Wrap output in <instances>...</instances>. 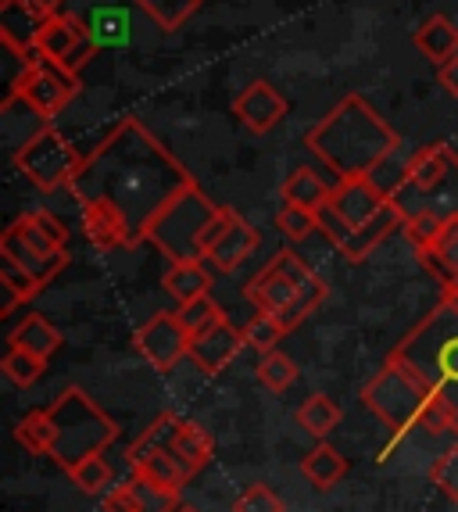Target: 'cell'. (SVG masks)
Segmentation results:
<instances>
[{
  "label": "cell",
  "instance_id": "obj_40",
  "mask_svg": "<svg viewBox=\"0 0 458 512\" xmlns=\"http://www.w3.org/2000/svg\"><path fill=\"white\" fill-rule=\"evenodd\" d=\"M43 366H47V362L36 359V355H29V351H22V348H11L8 355H4V362H0L4 376H8L15 387L36 384V380H40V373H43Z\"/></svg>",
  "mask_w": 458,
  "mask_h": 512
},
{
  "label": "cell",
  "instance_id": "obj_16",
  "mask_svg": "<svg viewBox=\"0 0 458 512\" xmlns=\"http://www.w3.org/2000/svg\"><path fill=\"white\" fill-rule=\"evenodd\" d=\"M233 115L244 122L251 133H269L272 126H280V119L287 115V101L272 83L258 79L233 101Z\"/></svg>",
  "mask_w": 458,
  "mask_h": 512
},
{
  "label": "cell",
  "instance_id": "obj_31",
  "mask_svg": "<svg viewBox=\"0 0 458 512\" xmlns=\"http://www.w3.org/2000/svg\"><path fill=\"white\" fill-rule=\"evenodd\" d=\"M176 455L187 462L194 473H201L215 455L212 434H208L201 423H190V419H187V423H183V430H179V437H176Z\"/></svg>",
  "mask_w": 458,
  "mask_h": 512
},
{
  "label": "cell",
  "instance_id": "obj_12",
  "mask_svg": "<svg viewBox=\"0 0 458 512\" xmlns=\"http://www.w3.org/2000/svg\"><path fill=\"white\" fill-rule=\"evenodd\" d=\"M244 330L229 323V319H219L215 326H208L204 333L190 337V355L187 359L201 369L204 376H219L229 362L237 359L240 351H244Z\"/></svg>",
  "mask_w": 458,
  "mask_h": 512
},
{
  "label": "cell",
  "instance_id": "obj_42",
  "mask_svg": "<svg viewBox=\"0 0 458 512\" xmlns=\"http://www.w3.org/2000/svg\"><path fill=\"white\" fill-rule=\"evenodd\" d=\"M72 484L83 491V495H101L104 487L111 484V466L101 459V455H90L86 462H79L76 470H68Z\"/></svg>",
  "mask_w": 458,
  "mask_h": 512
},
{
  "label": "cell",
  "instance_id": "obj_17",
  "mask_svg": "<svg viewBox=\"0 0 458 512\" xmlns=\"http://www.w3.org/2000/svg\"><path fill=\"white\" fill-rule=\"evenodd\" d=\"M405 219H408V212L398 205V201H391V205L383 208L380 215H376L373 222H365L362 230H355L351 233V240L340 248V255L348 258V262H365V258L373 255L376 248H380L383 240L391 237L394 230H405Z\"/></svg>",
  "mask_w": 458,
  "mask_h": 512
},
{
  "label": "cell",
  "instance_id": "obj_24",
  "mask_svg": "<svg viewBox=\"0 0 458 512\" xmlns=\"http://www.w3.org/2000/svg\"><path fill=\"white\" fill-rule=\"evenodd\" d=\"M301 473H305V480L312 487H319V491H330V487H337L340 480H344V473H348V459L333 448V444H315L312 452L301 459Z\"/></svg>",
  "mask_w": 458,
  "mask_h": 512
},
{
  "label": "cell",
  "instance_id": "obj_37",
  "mask_svg": "<svg viewBox=\"0 0 458 512\" xmlns=\"http://www.w3.org/2000/svg\"><path fill=\"white\" fill-rule=\"evenodd\" d=\"M129 491H133V502L140 512H176L179 509L176 491H165V487L151 484V480L133 477L129 480Z\"/></svg>",
  "mask_w": 458,
  "mask_h": 512
},
{
  "label": "cell",
  "instance_id": "obj_18",
  "mask_svg": "<svg viewBox=\"0 0 458 512\" xmlns=\"http://www.w3.org/2000/svg\"><path fill=\"white\" fill-rule=\"evenodd\" d=\"M129 466H133V477L151 480V484L165 487V491H176V495L183 491V487H187V480L194 477V470H190L187 462L179 459L176 448L136 455V459H129Z\"/></svg>",
  "mask_w": 458,
  "mask_h": 512
},
{
  "label": "cell",
  "instance_id": "obj_14",
  "mask_svg": "<svg viewBox=\"0 0 458 512\" xmlns=\"http://www.w3.org/2000/svg\"><path fill=\"white\" fill-rule=\"evenodd\" d=\"M451 180H458V154L448 144H426L408 158L405 190H419L430 197L448 190Z\"/></svg>",
  "mask_w": 458,
  "mask_h": 512
},
{
  "label": "cell",
  "instance_id": "obj_5",
  "mask_svg": "<svg viewBox=\"0 0 458 512\" xmlns=\"http://www.w3.org/2000/svg\"><path fill=\"white\" fill-rule=\"evenodd\" d=\"M244 294L258 312L280 316V323L287 326V333H290L326 305L330 287H326L323 276H315L294 251H280L255 280L247 283Z\"/></svg>",
  "mask_w": 458,
  "mask_h": 512
},
{
  "label": "cell",
  "instance_id": "obj_48",
  "mask_svg": "<svg viewBox=\"0 0 458 512\" xmlns=\"http://www.w3.org/2000/svg\"><path fill=\"white\" fill-rule=\"evenodd\" d=\"M101 509L104 512H140V509H136V502H133V491H129V484L108 491V495H104V502H101Z\"/></svg>",
  "mask_w": 458,
  "mask_h": 512
},
{
  "label": "cell",
  "instance_id": "obj_29",
  "mask_svg": "<svg viewBox=\"0 0 458 512\" xmlns=\"http://www.w3.org/2000/svg\"><path fill=\"white\" fill-rule=\"evenodd\" d=\"M133 4L144 11V15L151 18L158 29H165V33H176L183 22H190V18L201 11L204 0H133Z\"/></svg>",
  "mask_w": 458,
  "mask_h": 512
},
{
  "label": "cell",
  "instance_id": "obj_9",
  "mask_svg": "<svg viewBox=\"0 0 458 512\" xmlns=\"http://www.w3.org/2000/svg\"><path fill=\"white\" fill-rule=\"evenodd\" d=\"M8 94L26 97L36 111H43L47 119H54L58 111L68 108V101L79 94V76L58 65L51 58H36L29 65H22V72L15 76V83L8 86Z\"/></svg>",
  "mask_w": 458,
  "mask_h": 512
},
{
  "label": "cell",
  "instance_id": "obj_7",
  "mask_svg": "<svg viewBox=\"0 0 458 512\" xmlns=\"http://www.w3.org/2000/svg\"><path fill=\"white\" fill-rule=\"evenodd\" d=\"M219 208L222 205H212L194 183L158 212V219L147 230V240L162 255H169V262H201V258H208L201 248V237L208 230V222L219 215Z\"/></svg>",
  "mask_w": 458,
  "mask_h": 512
},
{
  "label": "cell",
  "instance_id": "obj_10",
  "mask_svg": "<svg viewBox=\"0 0 458 512\" xmlns=\"http://www.w3.org/2000/svg\"><path fill=\"white\" fill-rule=\"evenodd\" d=\"M136 351L144 355L147 366H154L158 373H172V366L190 355V333L179 326L176 312H158L136 330Z\"/></svg>",
  "mask_w": 458,
  "mask_h": 512
},
{
  "label": "cell",
  "instance_id": "obj_19",
  "mask_svg": "<svg viewBox=\"0 0 458 512\" xmlns=\"http://www.w3.org/2000/svg\"><path fill=\"white\" fill-rule=\"evenodd\" d=\"M86 22L76 15H51L47 18V26H43L40 40H36V51L43 54V58H51V61H65L68 54L76 51L79 43L86 40Z\"/></svg>",
  "mask_w": 458,
  "mask_h": 512
},
{
  "label": "cell",
  "instance_id": "obj_38",
  "mask_svg": "<svg viewBox=\"0 0 458 512\" xmlns=\"http://www.w3.org/2000/svg\"><path fill=\"white\" fill-rule=\"evenodd\" d=\"M276 226H280V233L287 240H305L319 230V212L301 208V205H287V201H283V208L276 212Z\"/></svg>",
  "mask_w": 458,
  "mask_h": 512
},
{
  "label": "cell",
  "instance_id": "obj_13",
  "mask_svg": "<svg viewBox=\"0 0 458 512\" xmlns=\"http://www.w3.org/2000/svg\"><path fill=\"white\" fill-rule=\"evenodd\" d=\"M391 201L394 197L383 194L369 176H355V180H340L337 187H333L330 208L348 222L351 230H362L365 222H373Z\"/></svg>",
  "mask_w": 458,
  "mask_h": 512
},
{
  "label": "cell",
  "instance_id": "obj_8",
  "mask_svg": "<svg viewBox=\"0 0 458 512\" xmlns=\"http://www.w3.org/2000/svg\"><path fill=\"white\" fill-rule=\"evenodd\" d=\"M15 169L26 176L33 187L40 190H68L72 180L83 169L86 154L79 151L68 137H61L58 129L47 126L43 133H36L29 144H22L15 154H11Z\"/></svg>",
  "mask_w": 458,
  "mask_h": 512
},
{
  "label": "cell",
  "instance_id": "obj_21",
  "mask_svg": "<svg viewBox=\"0 0 458 512\" xmlns=\"http://www.w3.org/2000/svg\"><path fill=\"white\" fill-rule=\"evenodd\" d=\"M255 248H258V230L251 226V222H244L237 215V219H233V226L226 230V237L215 244L208 258H212V265L219 269V273H233L237 265H244L247 258L255 255Z\"/></svg>",
  "mask_w": 458,
  "mask_h": 512
},
{
  "label": "cell",
  "instance_id": "obj_44",
  "mask_svg": "<svg viewBox=\"0 0 458 512\" xmlns=\"http://www.w3.org/2000/svg\"><path fill=\"white\" fill-rule=\"evenodd\" d=\"M233 512H287V505H283V498L269 484H251L233 502Z\"/></svg>",
  "mask_w": 458,
  "mask_h": 512
},
{
  "label": "cell",
  "instance_id": "obj_23",
  "mask_svg": "<svg viewBox=\"0 0 458 512\" xmlns=\"http://www.w3.org/2000/svg\"><path fill=\"white\" fill-rule=\"evenodd\" d=\"M416 47L423 58L444 65V61L458 58V26L444 15L426 18L423 26L416 29Z\"/></svg>",
  "mask_w": 458,
  "mask_h": 512
},
{
  "label": "cell",
  "instance_id": "obj_26",
  "mask_svg": "<svg viewBox=\"0 0 458 512\" xmlns=\"http://www.w3.org/2000/svg\"><path fill=\"white\" fill-rule=\"evenodd\" d=\"M333 187L319 176L315 169H294L283 183V201L287 205H301V208H312L319 212L323 205H330Z\"/></svg>",
  "mask_w": 458,
  "mask_h": 512
},
{
  "label": "cell",
  "instance_id": "obj_33",
  "mask_svg": "<svg viewBox=\"0 0 458 512\" xmlns=\"http://www.w3.org/2000/svg\"><path fill=\"white\" fill-rule=\"evenodd\" d=\"M15 441L22 444L29 455H51L54 427H51V416H47V409H33L29 416L18 419Z\"/></svg>",
  "mask_w": 458,
  "mask_h": 512
},
{
  "label": "cell",
  "instance_id": "obj_4",
  "mask_svg": "<svg viewBox=\"0 0 458 512\" xmlns=\"http://www.w3.org/2000/svg\"><path fill=\"white\" fill-rule=\"evenodd\" d=\"M362 405L373 412L380 423L394 430V437H405L412 430L426 434H455L451 412L441 405V398L430 387L412 376L398 362H383L380 373L362 387Z\"/></svg>",
  "mask_w": 458,
  "mask_h": 512
},
{
  "label": "cell",
  "instance_id": "obj_51",
  "mask_svg": "<svg viewBox=\"0 0 458 512\" xmlns=\"http://www.w3.org/2000/svg\"><path fill=\"white\" fill-rule=\"evenodd\" d=\"M29 4H36V8L47 11V15H61V4H65V0H29Z\"/></svg>",
  "mask_w": 458,
  "mask_h": 512
},
{
  "label": "cell",
  "instance_id": "obj_15",
  "mask_svg": "<svg viewBox=\"0 0 458 512\" xmlns=\"http://www.w3.org/2000/svg\"><path fill=\"white\" fill-rule=\"evenodd\" d=\"M47 11H40L29 0H4L0 4V40L15 58L26 61V54L36 51L43 26H47Z\"/></svg>",
  "mask_w": 458,
  "mask_h": 512
},
{
  "label": "cell",
  "instance_id": "obj_36",
  "mask_svg": "<svg viewBox=\"0 0 458 512\" xmlns=\"http://www.w3.org/2000/svg\"><path fill=\"white\" fill-rule=\"evenodd\" d=\"M441 230H444V215L430 212V208H423V212H408V219H405V237L412 240V248H416L419 255L437 244Z\"/></svg>",
  "mask_w": 458,
  "mask_h": 512
},
{
  "label": "cell",
  "instance_id": "obj_41",
  "mask_svg": "<svg viewBox=\"0 0 458 512\" xmlns=\"http://www.w3.org/2000/svg\"><path fill=\"white\" fill-rule=\"evenodd\" d=\"M11 230H15V233H18V240H22V244H29V248H33L36 255H47V258H61V255H68V248H61V244H54V240L40 230V222L33 219V212H29V215H18V219L11 222Z\"/></svg>",
  "mask_w": 458,
  "mask_h": 512
},
{
  "label": "cell",
  "instance_id": "obj_20",
  "mask_svg": "<svg viewBox=\"0 0 458 512\" xmlns=\"http://www.w3.org/2000/svg\"><path fill=\"white\" fill-rule=\"evenodd\" d=\"M419 262L430 269V276L441 283V287H455L458 283V215L444 219V230H441V237H437V244H433L430 251H423Z\"/></svg>",
  "mask_w": 458,
  "mask_h": 512
},
{
  "label": "cell",
  "instance_id": "obj_1",
  "mask_svg": "<svg viewBox=\"0 0 458 512\" xmlns=\"http://www.w3.org/2000/svg\"><path fill=\"white\" fill-rule=\"evenodd\" d=\"M187 187H194L187 165L172 158L144 122L126 115L94 151L86 154L83 169L72 180L68 194L76 201L108 197L111 205H119L129 219L136 248L147 240V230L158 219V212Z\"/></svg>",
  "mask_w": 458,
  "mask_h": 512
},
{
  "label": "cell",
  "instance_id": "obj_53",
  "mask_svg": "<svg viewBox=\"0 0 458 512\" xmlns=\"http://www.w3.org/2000/svg\"><path fill=\"white\" fill-rule=\"evenodd\" d=\"M176 512H201V509H194V505H179Z\"/></svg>",
  "mask_w": 458,
  "mask_h": 512
},
{
  "label": "cell",
  "instance_id": "obj_49",
  "mask_svg": "<svg viewBox=\"0 0 458 512\" xmlns=\"http://www.w3.org/2000/svg\"><path fill=\"white\" fill-rule=\"evenodd\" d=\"M437 79H441V86L448 90L451 97H458V58L444 61L441 72H437Z\"/></svg>",
  "mask_w": 458,
  "mask_h": 512
},
{
  "label": "cell",
  "instance_id": "obj_46",
  "mask_svg": "<svg viewBox=\"0 0 458 512\" xmlns=\"http://www.w3.org/2000/svg\"><path fill=\"white\" fill-rule=\"evenodd\" d=\"M97 51H101V47H97V43H94V40H90V36H86V40H83V43H79L76 51L68 54V58H65V61H58V65H65V69H68V72H72V76H79V69H83V65H90V61H94V58H97Z\"/></svg>",
  "mask_w": 458,
  "mask_h": 512
},
{
  "label": "cell",
  "instance_id": "obj_22",
  "mask_svg": "<svg viewBox=\"0 0 458 512\" xmlns=\"http://www.w3.org/2000/svg\"><path fill=\"white\" fill-rule=\"evenodd\" d=\"M8 344H11V348L29 351V355H36V359L47 362L54 351L65 344V337H61V330L47 316H26L22 323L15 326V330H11Z\"/></svg>",
  "mask_w": 458,
  "mask_h": 512
},
{
  "label": "cell",
  "instance_id": "obj_2",
  "mask_svg": "<svg viewBox=\"0 0 458 512\" xmlns=\"http://www.w3.org/2000/svg\"><path fill=\"white\" fill-rule=\"evenodd\" d=\"M305 144L326 169L337 172V180H355L387 162L401 140L365 97L348 94L319 126L308 129Z\"/></svg>",
  "mask_w": 458,
  "mask_h": 512
},
{
  "label": "cell",
  "instance_id": "obj_6",
  "mask_svg": "<svg viewBox=\"0 0 458 512\" xmlns=\"http://www.w3.org/2000/svg\"><path fill=\"white\" fill-rule=\"evenodd\" d=\"M47 416H51L54 427L51 459L65 473L76 470L79 462H86L90 455H101L119 437V423L83 387H65L58 394V402L47 409Z\"/></svg>",
  "mask_w": 458,
  "mask_h": 512
},
{
  "label": "cell",
  "instance_id": "obj_43",
  "mask_svg": "<svg viewBox=\"0 0 458 512\" xmlns=\"http://www.w3.org/2000/svg\"><path fill=\"white\" fill-rule=\"evenodd\" d=\"M0 283H8L11 291H15L22 301L36 298V294L43 291V283L36 280V276L29 273V269H22V265H18L15 258L4 255V251H0Z\"/></svg>",
  "mask_w": 458,
  "mask_h": 512
},
{
  "label": "cell",
  "instance_id": "obj_25",
  "mask_svg": "<svg viewBox=\"0 0 458 512\" xmlns=\"http://www.w3.org/2000/svg\"><path fill=\"white\" fill-rule=\"evenodd\" d=\"M0 251H4L8 258H15V262L22 265V269H29V273H33L36 280L43 283V287H47V283H51L68 262H72V255H61V258L36 255V251L29 248V244H22V240H18V233L11 230V226L4 230V237H0Z\"/></svg>",
  "mask_w": 458,
  "mask_h": 512
},
{
  "label": "cell",
  "instance_id": "obj_30",
  "mask_svg": "<svg viewBox=\"0 0 458 512\" xmlns=\"http://www.w3.org/2000/svg\"><path fill=\"white\" fill-rule=\"evenodd\" d=\"M297 423H301V430H308L312 437H326L337 430L340 405L333 402L330 394H312V398H305L301 409H297Z\"/></svg>",
  "mask_w": 458,
  "mask_h": 512
},
{
  "label": "cell",
  "instance_id": "obj_47",
  "mask_svg": "<svg viewBox=\"0 0 458 512\" xmlns=\"http://www.w3.org/2000/svg\"><path fill=\"white\" fill-rule=\"evenodd\" d=\"M33 219L40 222V230L47 233V237H51L54 244H61V248H68V230H65V222H61L58 215L47 212V208H40V212H33Z\"/></svg>",
  "mask_w": 458,
  "mask_h": 512
},
{
  "label": "cell",
  "instance_id": "obj_50",
  "mask_svg": "<svg viewBox=\"0 0 458 512\" xmlns=\"http://www.w3.org/2000/svg\"><path fill=\"white\" fill-rule=\"evenodd\" d=\"M0 294H4V305H0V316H11V312H15V305H18V301H22V298H18V294L11 291L8 283H0Z\"/></svg>",
  "mask_w": 458,
  "mask_h": 512
},
{
  "label": "cell",
  "instance_id": "obj_34",
  "mask_svg": "<svg viewBox=\"0 0 458 512\" xmlns=\"http://www.w3.org/2000/svg\"><path fill=\"white\" fill-rule=\"evenodd\" d=\"M244 330V344L251 351H258V355H269V351H276V344L287 337V326L280 323V316H269V312H258V316L247 319V326H240Z\"/></svg>",
  "mask_w": 458,
  "mask_h": 512
},
{
  "label": "cell",
  "instance_id": "obj_52",
  "mask_svg": "<svg viewBox=\"0 0 458 512\" xmlns=\"http://www.w3.org/2000/svg\"><path fill=\"white\" fill-rule=\"evenodd\" d=\"M441 301H444V305H451V308H458V283H455V287H444Z\"/></svg>",
  "mask_w": 458,
  "mask_h": 512
},
{
  "label": "cell",
  "instance_id": "obj_45",
  "mask_svg": "<svg viewBox=\"0 0 458 512\" xmlns=\"http://www.w3.org/2000/svg\"><path fill=\"white\" fill-rule=\"evenodd\" d=\"M430 480H433V487H437L444 498L458 502V444H455V448H448L441 459L433 462V466H430Z\"/></svg>",
  "mask_w": 458,
  "mask_h": 512
},
{
  "label": "cell",
  "instance_id": "obj_32",
  "mask_svg": "<svg viewBox=\"0 0 458 512\" xmlns=\"http://www.w3.org/2000/svg\"><path fill=\"white\" fill-rule=\"evenodd\" d=\"M86 33L97 47H119L129 36V18L119 8H97L94 15L86 18Z\"/></svg>",
  "mask_w": 458,
  "mask_h": 512
},
{
  "label": "cell",
  "instance_id": "obj_27",
  "mask_svg": "<svg viewBox=\"0 0 458 512\" xmlns=\"http://www.w3.org/2000/svg\"><path fill=\"white\" fill-rule=\"evenodd\" d=\"M162 287L183 305V301H190V298L212 294V273H208L201 262H172L162 276Z\"/></svg>",
  "mask_w": 458,
  "mask_h": 512
},
{
  "label": "cell",
  "instance_id": "obj_35",
  "mask_svg": "<svg viewBox=\"0 0 458 512\" xmlns=\"http://www.w3.org/2000/svg\"><path fill=\"white\" fill-rule=\"evenodd\" d=\"M176 319H179V326L190 333V337H197V333H204L208 326H215L219 319H226V316H222V308L215 305L212 294H201V298L183 301V305L176 308Z\"/></svg>",
  "mask_w": 458,
  "mask_h": 512
},
{
  "label": "cell",
  "instance_id": "obj_3",
  "mask_svg": "<svg viewBox=\"0 0 458 512\" xmlns=\"http://www.w3.org/2000/svg\"><path fill=\"white\" fill-rule=\"evenodd\" d=\"M387 359L405 366L412 376H419L441 398V405L451 412V423H455L458 434V308L441 301L430 316L419 319L394 344Z\"/></svg>",
  "mask_w": 458,
  "mask_h": 512
},
{
  "label": "cell",
  "instance_id": "obj_11",
  "mask_svg": "<svg viewBox=\"0 0 458 512\" xmlns=\"http://www.w3.org/2000/svg\"><path fill=\"white\" fill-rule=\"evenodd\" d=\"M79 219H83L86 240H90L97 251L133 248V230H129V219L122 215L119 205H111L108 197H90V201H79Z\"/></svg>",
  "mask_w": 458,
  "mask_h": 512
},
{
  "label": "cell",
  "instance_id": "obj_39",
  "mask_svg": "<svg viewBox=\"0 0 458 512\" xmlns=\"http://www.w3.org/2000/svg\"><path fill=\"white\" fill-rule=\"evenodd\" d=\"M258 380H262L269 391H287V387L297 380L294 359H287L283 351H269V355H262V362H258Z\"/></svg>",
  "mask_w": 458,
  "mask_h": 512
},
{
  "label": "cell",
  "instance_id": "obj_28",
  "mask_svg": "<svg viewBox=\"0 0 458 512\" xmlns=\"http://www.w3.org/2000/svg\"><path fill=\"white\" fill-rule=\"evenodd\" d=\"M183 423H187V419H179L176 412H162V416L154 419L144 434L129 444L126 459H136V455H147V452H165V448H176V437H179V430H183Z\"/></svg>",
  "mask_w": 458,
  "mask_h": 512
}]
</instances>
